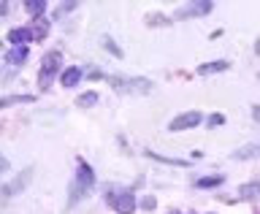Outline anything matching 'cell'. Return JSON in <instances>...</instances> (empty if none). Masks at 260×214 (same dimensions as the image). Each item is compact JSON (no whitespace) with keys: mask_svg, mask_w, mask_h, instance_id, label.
<instances>
[{"mask_svg":"<svg viewBox=\"0 0 260 214\" xmlns=\"http://www.w3.org/2000/svg\"><path fill=\"white\" fill-rule=\"evenodd\" d=\"M111 87L117 93H127V95H146L152 93V81L144 79V76H136V79H125V76H111Z\"/></svg>","mask_w":260,"mask_h":214,"instance_id":"7a4b0ae2","label":"cell"},{"mask_svg":"<svg viewBox=\"0 0 260 214\" xmlns=\"http://www.w3.org/2000/svg\"><path fill=\"white\" fill-rule=\"evenodd\" d=\"M27 54H30V52H27V46H14L11 52L6 54V63H8V65H14V68H19V65L27 60Z\"/></svg>","mask_w":260,"mask_h":214,"instance_id":"30bf717a","label":"cell"},{"mask_svg":"<svg viewBox=\"0 0 260 214\" xmlns=\"http://www.w3.org/2000/svg\"><path fill=\"white\" fill-rule=\"evenodd\" d=\"M211 8H214L211 3H190V6L184 8V11L176 14V19H187V16H203V14H209Z\"/></svg>","mask_w":260,"mask_h":214,"instance_id":"52a82bcc","label":"cell"},{"mask_svg":"<svg viewBox=\"0 0 260 214\" xmlns=\"http://www.w3.org/2000/svg\"><path fill=\"white\" fill-rule=\"evenodd\" d=\"M92 187H95L92 166L84 160H79V171H76V176H73V182H71V190H68V206H76L79 201H84Z\"/></svg>","mask_w":260,"mask_h":214,"instance_id":"6da1fadb","label":"cell"},{"mask_svg":"<svg viewBox=\"0 0 260 214\" xmlns=\"http://www.w3.org/2000/svg\"><path fill=\"white\" fill-rule=\"evenodd\" d=\"M8 14V3H0V16H6Z\"/></svg>","mask_w":260,"mask_h":214,"instance_id":"4316f807","label":"cell"},{"mask_svg":"<svg viewBox=\"0 0 260 214\" xmlns=\"http://www.w3.org/2000/svg\"><path fill=\"white\" fill-rule=\"evenodd\" d=\"M260 155V144H247V146H241V149H236L231 158L233 160H252V158H257Z\"/></svg>","mask_w":260,"mask_h":214,"instance_id":"7c38bea8","label":"cell"},{"mask_svg":"<svg viewBox=\"0 0 260 214\" xmlns=\"http://www.w3.org/2000/svg\"><path fill=\"white\" fill-rule=\"evenodd\" d=\"M154 206H157V201H154L152 195H146V198H141V209H146V211H152Z\"/></svg>","mask_w":260,"mask_h":214,"instance_id":"cb8c5ba5","label":"cell"},{"mask_svg":"<svg viewBox=\"0 0 260 214\" xmlns=\"http://www.w3.org/2000/svg\"><path fill=\"white\" fill-rule=\"evenodd\" d=\"M168 214H179V211H168Z\"/></svg>","mask_w":260,"mask_h":214,"instance_id":"83f0119b","label":"cell"},{"mask_svg":"<svg viewBox=\"0 0 260 214\" xmlns=\"http://www.w3.org/2000/svg\"><path fill=\"white\" fill-rule=\"evenodd\" d=\"M30 33H32V41H44V38L49 36V22H46V19H38V22L30 27Z\"/></svg>","mask_w":260,"mask_h":214,"instance_id":"5bb4252c","label":"cell"},{"mask_svg":"<svg viewBox=\"0 0 260 214\" xmlns=\"http://www.w3.org/2000/svg\"><path fill=\"white\" fill-rule=\"evenodd\" d=\"M30 179H32V168H24V174H19L11 185L0 187V203H6L8 198H11V195H16L19 190H24V187L30 185Z\"/></svg>","mask_w":260,"mask_h":214,"instance_id":"5b68a950","label":"cell"},{"mask_svg":"<svg viewBox=\"0 0 260 214\" xmlns=\"http://www.w3.org/2000/svg\"><path fill=\"white\" fill-rule=\"evenodd\" d=\"M101 44H103V49H106V52H111L114 57H125V54H122V49H119L117 44H114V41H111L109 36H103V38H101Z\"/></svg>","mask_w":260,"mask_h":214,"instance_id":"44dd1931","label":"cell"},{"mask_svg":"<svg viewBox=\"0 0 260 214\" xmlns=\"http://www.w3.org/2000/svg\"><path fill=\"white\" fill-rule=\"evenodd\" d=\"M209 128H222L225 125V114H211V117L206 119Z\"/></svg>","mask_w":260,"mask_h":214,"instance_id":"603a6c76","label":"cell"},{"mask_svg":"<svg viewBox=\"0 0 260 214\" xmlns=\"http://www.w3.org/2000/svg\"><path fill=\"white\" fill-rule=\"evenodd\" d=\"M252 117H255V122H260V106L252 103Z\"/></svg>","mask_w":260,"mask_h":214,"instance_id":"d4e9b609","label":"cell"},{"mask_svg":"<svg viewBox=\"0 0 260 214\" xmlns=\"http://www.w3.org/2000/svg\"><path fill=\"white\" fill-rule=\"evenodd\" d=\"M228 68H231V63H228V60H214V63L198 65V73H201V76H211V73H222Z\"/></svg>","mask_w":260,"mask_h":214,"instance_id":"9c48e42d","label":"cell"},{"mask_svg":"<svg viewBox=\"0 0 260 214\" xmlns=\"http://www.w3.org/2000/svg\"><path fill=\"white\" fill-rule=\"evenodd\" d=\"M24 8H27V14H32L36 19H41V14L46 11V3H41V0H30V3H24Z\"/></svg>","mask_w":260,"mask_h":214,"instance_id":"e0dca14e","label":"cell"},{"mask_svg":"<svg viewBox=\"0 0 260 214\" xmlns=\"http://www.w3.org/2000/svg\"><path fill=\"white\" fill-rule=\"evenodd\" d=\"M98 103V93H84L76 98V106H81V109H89V106Z\"/></svg>","mask_w":260,"mask_h":214,"instance_id":"ac0fdd59","label":"cell"},{"mask_svg":"<svg viewBox=\"0 0 260 214\" xmlns=\"http://www.w3.org/2000/svg\"><path fill=\"white\" fill-rule=\"evenodd\" d=\"M203 122V117H201V111H184V114H179V117H174L168 122V130H190V128H198Z\"/></svg>","mask_w":260,"mask_h":214,"instance_id":"8992f818","label":"cell"},{"mask_svg":"<svg viewBox=\"0 0 260 214\" xmlns=\"http://www.w3.org/2000/svg\"><path fill=\"white\" fill-rule=\"evenodd\" d=\"M3 171H8V160L0 158V174H3Z\"/></svg>","mask_w":260,"mask_h":214,"instance_id":"484cf974","label":"cell"},{"mask_svg":"<svg viewBox=\"0 0 260 214\" xmlns=\"http://www.w3.org/2000/svg\"><path fill=\"white\" fill-rule=\"evenodd\" d=\"M8 41H11V46H24L27 41H32V33L30 27H14L8 33Z\"/></svg>","mask_w":260,"mask_h":214,"instance_id":"ba28073f","label":"cell"},{"mask_svg":"<svg viewBox=\"0 0 260 214\" xmlns=\"http://www.w3.org/2000/svg\"><path fill=\"white\" fill-rule=\"evenodd\" d=\"M146 24H149V27H168L171 19L162 14H154V16H146Z\"/></svg>","mask_w":260,"mask_h":214,"instance_id":"d6986e66","label":"cell"},{"mask_svg":"<svg viewBox=\"0 0 260 214\" xmlns=\"http://www.w3.org/2000/svg\"><path fill=\"white\" fill-rule=\"evenodd\" d=\"M222 182H225V176L214 174V176H203V179H198V182H195V185H198L201 190H209V187H219Z\"/></svg>","mask_w":260,"mask_h":214,"instance_id":"2e32d148","label":"cell"},{"mask_svg":"<svg viewBox=\"0 0 260 214\" xmlns=\"http://www.w3.org/2000/svg\"><path fill=\"white\" fill-rule=\"evenodd\" d=\"M73 8H76V3H60V6H57V11H54V19H62V16L71 14Z\"/></svg>","mask_w":260,"mask_h":214,"instance_id":"7402d4cb","label":"cell"},{"mask_svg":"<svg viewBox=\"0 0 260 214\" xmlns=\"http://www.w3.org/2000/svg\"><path fill=\"white\" fill-rule=\"evenodd\" d=\"M60 63H62L60 52L44 54V60H41V71H38V87L41 89H46L49 84H52V79L57 76V71H60Z\"/></svg>","mask_w":260,"mask_h":214,"instance_id":"3957f363","label":"cell"},{"mask_svg":"<svg viewBox=\"0 0 260 214\" xmlns=\"http://www.w3.org/2000/svg\"><path fill=\"white\" fill-rule=\"evenodd\" d=\"M79 79H81V68H68V71H62V84H65V87H76Z\"/></svg>","mask_w":260,"mask_h":214,"instance_id":"9a60e30c","label":"cell"},{"mask_svg":"<svg viewBox=\"0 0 260 214\" xmlns=\"http://www.w3.org/2000/svg\"><path fill=\"white\" fill-rule=\"evenodd\" d=\"M36 98L32 95H6L0 98V109H8V106H24V103H32Z\"/></svg>","mask_w":260,"mask_h":214,"instance_id":"4fadbf2b","label":"cell"},{"mask_svg":"<svg viewBox=\"0 0 260 214\" xmlns=\"http://www.w3.org/2000/svg\"><path fill=\"white\" fill-rule=\"evenodd\" d=\"M146 158H152V160H160V163H168V166H190L187 160H174V158H162V155L157 152H146Z\"/></svg>","mask_w":260,"mask_h":214,"instance_id":"ffe728a7","label":"cell"},{"mask_svg":"<svg viewBox=\"0 0 260 214\" xmlns=\"http://www.w3.org/2000/svg\"><path fill=\"white\" fill-rule=\"evenodd\" d=\"M106 203H111V209L117 214H133V209H136V198H133V193H127V190H117V193L109 190Z\"/></svg>","mask_w":260,"mask_h":214,"instance_id":"277c9868","label":"cell"},{"mask_svg":"<svg viewBox=\"0 0 260 214\" xmlns=\"http://www.w3.org/2000/svg\"><path fill=\"white\" fill-rule=\"evenodd\" d=\"M239 198L241 201H257L260 198V182H247L239 187Z\"/></svg>","mask_w":260,"mask_h":214,"instance_id":"8fae6325","label":"cell"}]
</instances>
